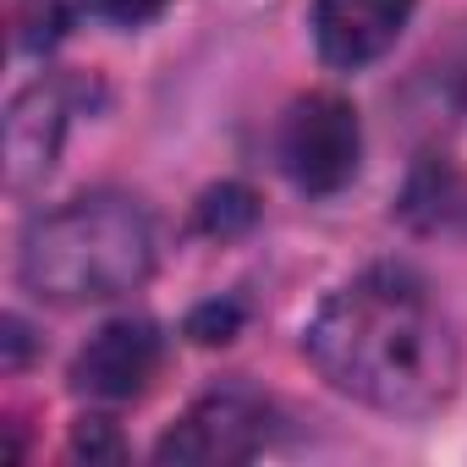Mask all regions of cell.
Returning <instances> with one entry per match:
<instances>
[{"label":"cell","instance_id":"1","mask_svg":"<svg viewBox=\"0 0 467 467\" xmlns=\"http://www.w3.org/2000/svg\"><path fill=\"white\" fill-rule=\"evenodd\" d=\"M303 352L325 385L396 418L445 407L462 374L451 319L407 270H368L330 292L303 330Z\"/></svg>","mask_w":467,"mask_h":467},{"label":"cell","instance_id":"2","mask_svg":"<svg viewBox=\"0 0 467 467\" xmlns=\"http://www.w3.org/2000/svg\"><path fill=\"white\" fill-rule=\"evenodd\" d=\"M154 270V220L121 192H88L23 231L17 275L39 303L83 308L143 286Z\"/></svg>","mask_w":467,"mask_h":467},{"label":"cell","instance_id":"3","mask_svg":"<svg viewBox=\"0 0 467 467\" xmlns=\"http://www.w3.org/2000/svg\"><path fill=\"white\" fill-rule=\"evenodd\" d=\"M270 440V401L248 385H220L198 396L154 445V456L171 467H237Z\"/></svg>","mask_w":467,"mask_h":467},{"label":"cell","instance_id":"4","mask_svg":"<svg viewBox=\"0 0 467 467\" xmlns=\"http://www.w3.org/2000/svg\"><path fill=\"white\" fill-rule=\"evenodd\" d=\"M363 160V127L358 110L341 94H303L281 121V171L297 192L330 198L358 176Z\"/></svg>","mask_w":467,"mask_h":467},{"label":"cell","instance_id":"5","mask_svg":"<svg viewBox=\"0 0 467 467\" xmlns=\"http://www.w3.org/2000/svg\"><path fill=\"white\" fill-rule=\"evenodd\" d=\"M160 374V330L149 319H110L72 358V390L94 401H132Z\"/></svg>","mask_w":467,"mask_h":467},{"label":"cell","instance_id":"6","mask_svg":"<svg viewBox=\"0 0 467 467\" xmlns=\"http://www.w3.org/2000/svg\"><path fill=\"white\" fill-rule=\"evenodd\" d=\"M67 127H72V88L67 83L39 78L12 99V110H6V187L12 192H34L56 171Z\"/></svg>","mask_w":467,"mask_h":467},{"label":"cell","instance_id":"7","mask_svg":"<svg viewBox=\"0 0 467 467\" xmlns=\"http://www.w3.org/2000/svg\"><path fill=\"white\" fill-rule=\"evenodd\" d=\"M407 17L412 0H314V45L325 67L363 72L401 39Z\"/></svg>","mask_w":467,"mask_h":467},{"label":"cell","instance_id":"8","mask_svg":"<svg viewBox=\"0 0 467 467\" xmlns=\"http://www.w3.org/2000/svg\"><path fill=\"white\" fill-rule=\"evenodd\" d=\"M254 192L248 187H214L209 198H203V209H198V225L203 231H214V237H231V231H243V225H254Z\"/></svg>","mask_w":467,"mask_h":467},{"label":"cell","instance_id":"9","mask_svg":"<svg viewBox=\"0 0 467 467\" xmlns=\"http://www.w3.org/2000/svg\"><path fill=\"white\" fill-rule=\"evenodd\" d=\"M67 28V0H17V45L45 50Z\"/></svg>","mask_w":467,"mask_h":467},{"label":"cell","instance_id":"10","mask_svg":"<svg viewBox=\"0 0 467 467\" xmlns=\"http://www.w3.org/2000/svg\"><path fill=\"white\" fill-rule=\"evenodd\" d=\"M72 451L78 456H121V440H116V429H110V418H83L78 429H72Z\"/></svg>","mask_w":467,"mask_h":467},{"label":"cell","instance_id":"11","mask_svg":"<svg viewBox=\"0 0 467 467\" xmlns=\"http://www.w3.org/2000/svg\"><path fill=\"white\" fill-rule=\"evenodd\" d=\"M198 341H231V336H237V308H203V314H192V325H187Z\"/></svg>","mask_w":467,"mask_h":467},{"label":"cell","instance_id":"12","mask_svg":"<svg viewBox=\"0 0 467 467\" xmlns=\"http://www.w3.org/2000/svg\"><path fill=\"white\" fill-rule=\"evenodd\" d=\"M94 6H99L110 23H149L165 0H94Z\"/></svg>","mask_w":467,"mask_h":467},{"label":"cell","instance_id":"13","mask_svg":"<svg viewBox=\"0 0 467 467\" xmlns=\"http://www.w3.org/2000/svg\"><path fill=\"white\" fill-rule=\"evenodd\" d=\"M23 358H28V325L6 319V368H23Z\"/></svg>","mask_w":467,"mask_h":467}]
</instances>
